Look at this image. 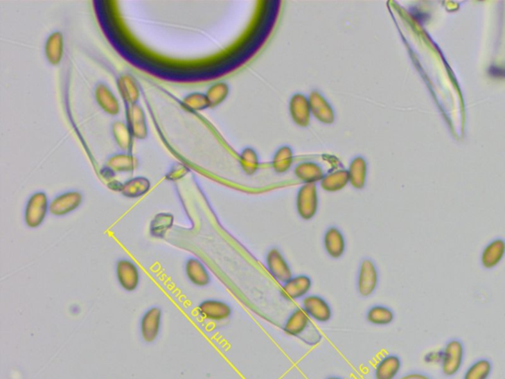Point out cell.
Masks as SVG:
<instances>
[{
	"mask_svg": "<svg viewBox=\"0 0 505 379\" xmlns=\"http://www.w3.org/2000/svg\"><path fill=\"white\" fill-rule=\"evenodd\" d=\"M112 134L116 143L122 151L132 152L134 150V139L130 132L127 123L117 120L112 124Z\"/></svg>",
	"mask_w": 505,
	"mask_h": 379,
	"instance_id": "obj_26",
	"label": "cell"
},
{
	"mask_svg": "<svg viewBox=\"0 0 505 379\" xmlns=\"http://www.w3.org/2000/svg\"><path fill=\"white\" fill-rule=\"evenodd\" d=\"M505 257V240L495 238L486 244L481 251V264L486 270H493L504 261Z\"/></svg>",
	"mask_w": 505,
	"mask_h": 379,
	"instance_id": "obj_15",
	"label": "cell"
},
{
	"mask_svg": "<svg viewBox=\"0 0 505 379\" xmlns=\"http://www.w3.org/2000/svg\"><path fill=\"white\" fill-rule=\"evenodd\" d=\"M326 379H346V378H339V376H329V378H327Z\"/></svg>",
	"mask_w": 505,
	"mask_h": 379,
	"instance_id": "obj_40",
	"label": "cell"
},
{
	"mask_svg": "<svg viewBox=\"0 0 505 379\" xmlns=\"http://www.w3.org/2000/svg\"><path fill=\"white\" fill-rule=\"evenodd\" d=\"M290 113L298 127H308L312 115L308 98L300 93L293 95L290 101Z\"/></svg>",
	"mask_w": 505,
	"mask_h": 379,
	"instance_id": "obj_17",
	"label": "cell"
},
{
	"mask_svg": "<svg viewBox=\"0 0 505 379\" xmlns=\"http://www.w3.org/2000/svg\"><path fill=\"white\" fill-rule=\"evenodd\" d=\"M310 325V317L302 308H296L290 313L283 325L285 334L292 337H298L306 331Z\"/></svg>",
	"mask_w": 505,
	"mask_h": 379,
	"instance_id": "obj_22",
	"label": "cell"
},
{
	"mask_svg": "<svg viewBox=\"0 0 505 379\" xmlns=\"http://www.w3.org/2000/svg\"><path fill=\"white\" fill-rule=\"evenodd\" d=\"M117 87L121 98L125 104V108L132 106V105L139 104L141 90H139L136 78L132 74L127 73V72L120 74L117 78Z\"/></svg>",
	"mask_w": 505,
	"mask_h": 379,
	"instance_id": "obj_11",
	"label": "cell"
},
{
	"mask_svg": "<svg viewBox=\"0 0 505 379\" xmlns=\"http://www.w3.org/2000/svg\"><path fill=\"white\" fill-rule=\"evenodd\" d=\"M293 164V151L290 146H285L278 148V151L274 153L272 158V169L276 173H286Z\"/></svg>",
	"mask_w": 505,
	"mask_h": 379,
	"instance_id": "obj_31",
	"label": "cell"
},
{
	"mask_svg": "<svg viewBox=\"0 0 505 379\" xmlns=\"http://www.w3.org/2000/svg\"><path fill=\"white\" fill-rule=\"evenodd\" d=\"M228 95H229V85L227 82L220 81V82L214 83L206 92L209 108L220 106L227 100Z\"/></svg>",
	"mask_w": 505,
	"mask_h": 379,
	"instance_id": "obj_33",
	"label": "cell"
},
{
	"mask_svg": "<svg viewBox=\"0 0 505 379\" xmlns=\"http://www.w3.org/2000/svg\"><path fill=\"white\" fill-rule=\"evenodd\" d=\"M240 165L247 175H254L259 170V157L253 148H247L240 155Z\"/></svg>",
	"mask_w": 505,
	"mask_h": 379,
	"instance_id": "obj_34",
	"label": "cell"
},
{
	"mask_svg": "<svg viewBox=\"0 0 505 379\" xmlns=\"http://www.w3.org/2000/svg\"><path fill=\"white\" fill-rule=\"evenodd\" d=\"M348 172L351 185L355 190H362L365 187L367 179L366 160L362 157H355L351 162Z\"/></svg>",
	"mask_w": 505,
	"mask_h": 379,
	"instance_id": "obj_27",
	"label": "cell"
},
{
	"mask_svg": "<svg viewBox=\"0 0 505 379\" xmlns=\"http://www.w3.org/2000/svg\"><path fill=\"white\" fill-rule=\"evenodd\" d=\"M398 379H432L427 373H420V371H411V373H405L404 376H400Z\"/></svg>",
	"mask_w": 505,
	"mask_h": 379,
	"instance_id": "obj_38",
	"label": "cell"
},
{
	"mask_svg": "<svg viewBox=\"0 0 505 379\" xmlns=\"http://www.w3.org/2000/svg\"><path fill=\"white\" fill-rule=\"evenodd\" d=\"M395 319L392 309L384 306H372L366 313V320L375 326H387Z\"/></svg>",
	"mask_w": 505,
	"mask_h": 379,
	"instance_id": "obj_30",
	"label": "cell"
},
{
	"mask_svg": "<svg viewBox=\"0 0 505 379\" xmlns=\"http://www.w3.org/2000/svg\"><path fill=\"white\" fill-rule=\"evenodd\" d=\"M186 274L188 280L197 287H206L211 283V276L208 270L200 260L188 259L186 263Z\"/></svg>",
	"mask_w": 505,
	"mask_h": 379,
	"instance_id": "obj_25",
	"label": "cell"
},
{
	"mask_svg": "<svg viewBox=\"0 0 505 379\" xmlns=\"http://www.w3.org/2000/svg\"><path fill=\"white\" fill-rule=\"evenodd\" d=\"M492 373V362L488 359H479L468 367L463 379H490Z\"/></svg>",
	"mask_w": 505,
	"mask_h": 379,
	"instance_id": "obj_32",
	"label": "cell"
},
{
	"mask_svg": "<svg viewBox=\"0 0 505 379\" xmlns=\"http://www.w3.org/2000/svg\"><path fill=\"white\" fill-rule=\"evenodd\" d=\"M297 179L304 184H317L324 178L325 173L320 165L312 161L298 164L294 169Z\"/></svg>",
	"mask_w": 505,
	"mask_h": 379,
	"instance_id": "obj_24",
	"label": "cell"
},
{
	"mask_svg": "<svg viewBox=\"0 0 505 379\" xmlns=\"http://www.w3.org/2000/svg\"><path fill=\"white\" fill-rule=\"evenodd\" d=\"M125 123L134 139H145L148 136V122L143 107L139 104L125 108Z\"/></svg>",
	"mask_w": 505,
	"mask_h": 379,
	"instance_id": "obj_8",
	"label": "cell"
},
{
	"mask_svg": "<svg viewBox=\"0 0 505 379\" xmlns=\"http://www.w3.org/2000/svg\"><path fill=\"white\" fill-rule=\"evenodd\" d=\"M139 165V159L134 153L121 151L111 155L104 166L117 175L118 173H132L136 170Z\"/></svg>",
	"mask_w": 505,
	"mask_h": 379,
	"instance_id": "obj_18",
	"label": "cell"
},
{
	"mask_svg": "<svg viewBox=\"0 0 505 379\" xmlns=\"http://www.w3.org/2000/svg\"><path fill=\"white\" fill-rule=\"evenodd\" d=\"M266 266L272 278L276 279L279 283H285L293 276L287 260L278 248L269 249L267 253Z\"/></svg>",
	"mask_w": 505,
	"mask_h": 379,
	"instance_id": "obj_5",
	"label": "cell"
},
{
	"mask_svg": "<svg viewBox=\"0 0 505 379\" xmlns=\"http://www.w3.org/2000/svg\"><path fill=\"white\" fill-rule=\"evenodd\" d=\"M197 311L200 315L204 319L209 321H224L231 316L232 308L227 302L216 301V299H208L202 301L197 306Z\"/></svg>",
	"mask_w": 505,
	"mask_h": 379,
	"instance_id": "obj_13",
	"label": "cell"
},
{
	"mask_svg": "<svg viewBox=\"0 0 505 379\" xmlns=\"http://www.w3.org/2000/svg\"><path fill=\"white\" fill-rule=\"evenodd\" d=\"M309 105H310L311 114L319 122L323 124L330 125L334 123L336 116L329 102L320 92L313 91L308 97Z\"/></svg>",
	"mask_w": 505,
	"mask_h": 379,
	"instance_id": "obj_16",
	"label": "cell"
},
{
	"mask_svg": "<svg viewBox=\"0 0 505 379\" xmlns=\"http://www.w3.org/2000/svg\"><path fill=\"white\" fill-rule=\"evenodd\" d=\"M162 311L159 308H153L146 311L141 318V337L146 343H153L159 335L161 327Z\"/></svg>",
	"mask_w": 505,
	"mask_h": 379,
	"instance_id": "obj_14",
	"label": "cell"
},
{
	"mask_svg": "<svg viewBox=\"0 0 505 379\" xmlns=\"http://www.w3.org/2000/svg\"><path fill=\"white\" fill-rule=\"evenodd\" d=\"M82 194L78 191L62 193L51 202L50 213L55 216L69 215L82 204Z\"/></svg>",
	"mask_w": 505,
	"mask_h": 379,
	"instance_id": "obj_7",
	"label": "cell"
},
{
	"mask_svg": "<svg viewBox=\"0 0 505 379\" xmlns=\"http://www.w3.org/2000/svg\"><path fill=\"white\" fill-rule=\"evenodd\" d=\"M64 37L62 32L55 31L46 39L45 55L48 64L59 66L64 59Z\"/></svg>",
	"mask_w": 505,
	"mask_h": 379,
	"instance_id": "obj_21",
	"label": "cell"
},
{
	"mask_svg": "<svg viewBox=\"0 0 505 379\" xmlns=\"http://www.w3.org/2000/svg\"><path fill=\"white\" fill-rule=\"evenodd\" d=\"M181 104L192 111H204L209 108L208 99L206 93L193 92L186 95L181 100Z\"/></svg>",
	"mask_w": 505,
	"mask_h": 379,
	"instance_id": "obj_35",
	"label": "cell"
},
{
	"mask_svg": "<svg viewBox=\"0 0 505 379\" xmlns=\"http://www.w3.org/2000/svg\"><path fill=\"white\" fill-rule=\"evenodd\" d=\"M150 189V180L146 177L137 176L123 183L121 194L127 199H139L145 196Z\"/></svg>",
	"mask_w": 505,
	"mask_h": 379,
	"instance_id": "obj_23",
	"label": "cell"
},
{
	"mask_svg": "<svg viewBox=\"0 0 505 379\" xmlns=\"http://www.w3.org/2000/svg\"><path fill=\"white\" fill-rule=\"evenodd\" d=\"M441 371L447 378L456 376L461 369L465 360V346L462 342L458 339L448 341L442 350Z\"/></svg>",
	"mask_w": 505,
	"mask_h": 379,
	"instance_id": "obj_1",
	"label": "cell"
},
{
	"mask_svg": "<svg viewBox=\"0 0 505 379\" xmlns=\"http://www.w3.org/2000/svg\"><path fill=\"white\" fill-rule=\"evenodd\" d=\"M319 209L318 190L316 184H304L296 195V211L303 220H311L317 215Z\"/></svg>",
	"mask_w": 505,
	"mask_h": 379,
	"instance_id": "obj_3",
	"label": "cell"
},
{
	"mask_svg": "<svg viewBox=\"0 0 505 379\" xmlns=\"http://www.w3.org/2000/svg\"><path fill=\"white\" fill-rule=\"evenodd\" d=\"M174 224V215L170 213H160L154 216L150 222V236L154 238L162 239Z\"/></svg>",
	"mask_w": 505,
	"mask_h": 379,
	"instance_id": "obj_29",
	"label": "cell"
},
{
	"mask_svg": "<svg viewBox=\"0 0 505 379\" xmlns=\"http://www.w3.org/2000/svg\"><path fill=\"white\" fill-rule=\"evenodd\" d=\"M442 350L432 351L425 355V362L428 364H441L442 362Z\"/></svg>",
	"mask_w": 505,
	"mask_h": 379,
	"instance_id": "obj_37",
	"label": "cell"
},
{
	"mask_svg": "<svg viewBox=\"0 0 505 379\" xmlns=\"http://www.w3.org/2000/svg\"><path fill=\"white\" fill-rule=\"evenodd\" d=\"M188 172H190V169L185 164L176 162L170 167L168 172L165 174V178H166V180L176 182V181L181 180L184 177L187 176Z\"/></svg>",
	"mask_w": 505,
	"mask_h": 379,
	"instance_id": "obj_36",
	"label": "cell"
},
{
	"mask_svg": "<svg viewBox=\"0 0 505 379\" xmlns=\"http://www.w3.org/2000/svg\"><path fill=\"white\" fill-rule=\"evenodd\" d=\"M95 100L98 106L110 116H117L121 112V105L113 90L105 82H98L94 89Z\"/></svg>",
	"mask_w": 505,
	"mask_h": 379,
	"instance_id": "obj_12",
	"label": "cell"
},
{
	"mask_svg": "<svg viewBox=\"0 0 505 379\" xmlns=\"http://www.w3.org/2000/svg\"><path fill=\"white\" fill-rule=\"evenodd\" d=\"M302 309L310 319L319 323L329 322L333 316L329 302L317 294H308L302 301Z\"/></svg>",
	"mask_w": 505,
	"mask_h": 379,
	"instance_id": "obj_6",
	"label": "cell"
},
{
	"mask_svg": "<svg viewBox=\"0 0 505 379\" xmlns=\"http://www.w3.org/2000/svg\"><path fill=\"white\" fill-rule=\"evenodd\" d=\"M348 184H350L348 172L341 169V170L325 174L324 178L320 182V186L326 192L336 193L346 188Z\"/></svg>",
	"mask_w": 505,
	"mask_h": 379,
	"instance_id": "obj_28",
	"label": "cell"
},
{
	"mask_svg": "<svg viewBox=\"0 0 505 379\" xmlns=\"http://www.w3.org/2000/svg\"><path fill=\"white\" fill-rule=\"evenodd\" d=\"M490 71H497L492 72V73H490L493 76H495V78H504L505 76V69H499V67H492Z\"/></svg>",
	"mask_w": 505,
	"mask_h": 379,
	"instance_id": "obj_39",
	"label": "cell"
},
{
	"mask_svg": "<svg viewBox=\"0 0 505 379\" xmlns=\"http://www.w3.org/2000/svg\"><path fill=\"white\" fill-rule=\"evenodd\" d=\"M402 369V360L397 355H387L377 362L374 379H397Z\"/></svg>",
	"mask_w": 505,
	"mask_h": 379,
	"instance_id": "obj_20",
	"label": "cell"
},
{
	"mask_svg": "<svg viewBox=\"0 0 505 379\" xmlns=\"http://www.w3.org/2000/svg\"><path fill=\"white\" fill-rule=\"evenodd\" d=\"M50 202L45 192H37L28 200L25 206V223L30 229H37L50 213Z\"/></svg>",
	"mask_w": 505,
	"mask_h": 379,
	"instance_id": "obj_2",
	"label": "cell"
},
{
	"mask_svg": "<svg viewBox=\"0 0 505 379\" xmlns=\"http://www.w3.org/2000/svg\"><path fill=\"white\" fill-rule=\"evenodd\" d=\"M379 283V273L375 263L364 259L360 264L357 276V292L362 297H369L375 292Z\"/></svg>",
	"mask_w": 505,
	"mask_h": 379,
	"instance_id": "obj_4",
	"label": "cell"
},
{
	"mask_svg": "<svg viewBox=\"0 0 505 379\" xmlns=\"http://www.w3.org/2000/svg\"><path fill=\"white\" fill-rule=\"evenodd\" d=\"M312 288L310 276L306 275L293 276L281 287V294L286 301H293L304 299Z\"/></svg>",
	"mask_w": 505,
	"mask_h": 379,
	"instance_id": "obj_9",
	"label": "cell"
},
{
	"mask_svg": "<svg viewBox=\"0 0 505 379\" xmlns=\"http://www.w3.org/2000/svg\"><path fill=\"white\" fill-rule=\"evenodd\" d=\"M118 283L127 292H134L139 287V271L130 260H120L116 267Z\"/></svg>",
	"mask_w": 505,
	"mask_h": 379,
	"instance_id": "obj_10",
	"label": "cell"
},
{
	"mask_svg": "<svg viewBox=\"0 0 505 379\" xmlns=\"http://www.w3.org/2000/svg\"><path fill=\"white\" fill-rule=\"evenodd\" d=\"M326 253L333 259H339L346 252V244L344 233L337 227H332L326 230L324 234Z\"/></svg>",
	"mask_w": 505,
	"mask_h": 379,
	"instance_id": "obj_19",
	"label": "cell"
}]
</instances>
